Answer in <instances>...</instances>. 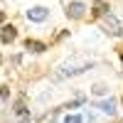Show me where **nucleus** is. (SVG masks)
Instances as JSON below:
<instances>
[{
	"label": "nucleus",
	"mask_w": 123,
	"mask_h": 123,
	"mask_svg": "<svg viewBox=\"0 0 123 123\" xmlns=\"http://www.w3.org/2000/svg\"><path fill=\"white\" fill-rule=\"evenodd\" d=\"M86 69H91V62H67V64H62V67H59V71L54 74V79L76 76V74H84Z\"/></svg>",
	"instance_id": "1"
},
{
	"label": "nucleus",
	"mask_w": 123,
	"mask_h": 123,
	"mask_svg": "<svg viewBox=\"0 0 123 123\" xmlns=\"http://www.w3.org/2000/svg\"><path fill=\"white\" fill-rule=\"evenodd\" d=\"M101 27H104V32L111 35V37H121V35H123V25L118 22V17L111 15V12L101 17Z\"/></svg>",
	"instance_id": "2"
},
{
	"label": "nucleus",
	"mask_w": 123,
	"mask_h": 123,
	"mask_svg": "<svg viewBox=\"0 0 123 123\" xmlns=\"http://www.w3.org/2000/svg\"><path fill=\"white\" fill-rule=\"evenodd\" d=\"M47 17H49V10H47V7H42V5L30 7V10H27V20H30V22H44Z\"/></svg>",
	"instance_id": "3"
},
{
	"label": "nucleus",
	"mask_w": 123,
	"mask_h": 123,
	"mask_svg": "<svg viewBox=\"0 0 123 123\" xmlns=\"http://www.w3.org/2000/svg\"><path fill=\"white\" fill-rule=\"evenodd\" d=\"M84 12H86V7H84V3H79V0H74V3L67 5V17L69 20H81Z\"/></svg>",
	"instance_id": "4"
},
{
	"label": "nucleus",
	"mask_w": 123,
	"mask_h": 123,
	"mask_svg": "<svg viewBox=\"0 0 123 123\" xmlns=\"http://www.w3.org/2000/svg\"><path fill=\"white\" fill-rule=\"evenodd\" d=\"M25 49H30L32 54H42L44 49H47V44L39 42V39H27V42H25Z\"/></svg>",
	"instance_id": "5"
},
{
	"label": "nucleus",
	"mask_w": 123,
	"mask_h": 123,
	"mask_svg": "<svg viewBox=\"0 0 123 123\" xmlns=\"http://www.w3.org/2000/svg\"><path fill=\"white\" fill-rule=\"evenodd\" d=\"M15 37H17V30L12 27V25H5L3 27V35H0V42H15Z\"/></svg>",
	"instance_id": "6"
},
{
	"label": "nucleus",
	"mask_w": 123,
	"mask_h": 123,
	"mask_svg": "<svg viewBox=\"0 0 123 123\" xmlns=\"http://www.w3.org/2000/svg\"><path fill=\"white\" fill-rule=\"evenodd\" d=\"M96 108H101V111H104V113H108V116H113V113H116V101H113V98L101 101V104H96Z\"/></svg>",
	"instance_id": "7"
},
{
	"label": "nucleus",
	"mask_w": 123,
	"mask_h": 123,
	"mask_svg": "<svg viewBox=\"0 0 123 123\" xmlns=\"http://www.w3.org/2000/svg\"><path fill=\"white\" fill-rule=\"evenodd\" d=\"M104 15H108V5L106 3H96L94 5V17H104Z\"/></svg>",
	"instance_id": "8"
},
{
	"label": "nucleus",
	"mask_w": 123,
	"mask_h": 123,
	"mask_svg": "<svg viewBox=\"0 0 123 123\" xmlns=\"http://www.w3.org/2000/svg\"><path fill=\"white\" fill-rule=\"evenodd\" d=\"M91 91H94V94H96V96H104V94H106V91H108V89H106V84H96V86H94V89H91Z\"/></svg>",
	"instance_id": "9"
},
{
	"label": "nucleus",
	"mask_w": 123,
	"mask_h": 123,
	"mask_svg": "<svg viewBox=\"0 0 123 123\" xmlns=\"http://www.w3.org/2000/svg\"><path fill=\"white\" fill-rule=\"evenodd\" d=\"M62 123H81V116H74V113H71V116H64Z\"/></svg>",
	"instance_id": "10"
},
{
	"label": "nucleus",
	"mask_w": 123,
	"mask_h": 123,
	"mask_svg": "<svg viewBox=\"0 0 123 123\" xmlns=\"http://www.w3.org/2000/svg\"><path fill=\"white\" fill-rule=\"evenodd\" d=\"M0 98H3V101H7V98H10V91H7V86H0Z\"/></svg>",
	"instance_id": "11"
},
{
	"label": "nucleus",
	"mask_w": 123,
	"mask_h": 123,
	"mask_svg": "<svg viewBox=\"0 0 123 123\" xmlns=\"http://www.w3.org/2000/svg\"><path fill=\"white\" fill-rule=\"evenodd\" d=\"M5 22V12H3V10H0V25H3Z\"/></svg>",
	"instance_id": "12"
},
{
	"label": "nucleus",
	"mask_w": 123,
	"mask_h": 123,
	"mask_svg": "<svg viewBox=\"0 0 123 123\" xmlns=\"http://www.w3.org/2000/svg\"><path fill=\"white\" fill-rule=\"evenodd\" d=\"M121 59H123V49H121Z\"/></svg>",
	"instance_id": "13"
}]
</instances>
